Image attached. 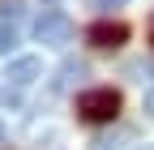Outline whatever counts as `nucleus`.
I'll list each match as a JSON object with an SVG mask.
<instances>
[{
	"label": "nucleus",
	"mask_w": 154,
	"mask_h": 150,
	"mask_svg": "<svg viewBox=\"0 0 154 150\" xmlns=\"http://www.w3.org/2000/svg\"><path fill=\"white\" fill-rule=\"evenodd\" d=\"M77 116L86 124H111L120 116V90H111V86L82 90V95H77Z\"/></svg>",
	"instance_id": "nucleus-1"
},
{
	"label": "nucleus",
	"mask_w": 154,
	"mask_h": 150,
	"mask_svg": "<svg viewBox=\"0 0 154 150\" xmlns=\"http://www.w3.org/2000/svg\"><path fill=\"white\" fill-rule=\"evenodd\" d=\"M34 39L43 43V47H64L69 39H73V17L64 13V9H43L34 17Z\"/></svg>",
	"instance_id": "nucleus-2"
},
{
	"label": "nucleus",
	"mask_w": 154,
	"mask_h": 150,
	"mask_svg": "<svg viewBox=\"0 0 154 150\" xmlns=\"http://www.w3.org/2000/svg\"><path fill=\"white\" fill-rule=\"evenodd\" d=\"M9 99L17 103V95H22L26 86H34L38 77H43V60L38 56H17V60H9Z\"/></svg>",
	"instance_id": "nucleus-3"
},
{
	"label": "nucleus",
	"mask_w": 154,
	"mask_h": 150,
	"mask_svg": "<svg viewBox=\"0 0 154 150\" xmlns=\"http://www.w3.org/2000/svg\"><path fill=\"white\" fill-rule=\"evenodd\" d=\"M86 39H90L94 47H107V52H111V47H120V43L128 39V26H124V22H94Z\"/></svg>",
	"instance_id": "nucleus-4"
},
{
	"label": "nucleus",
	"mask_w": 154,
	"mask_h": 150,
	"mask_svg": "<svg viewBox=\"0 0 154 150\" xmlns=\"http://www.w3.org/2000/svg\"><path fill=\"white\" fill-rule=\"evenodd\" d=\"M86 77V60H64L60 73H56V90H69L73 82H82Z\"/></svg>",
	"instance_id": "nucleus-5"
},
{
	"label": "nucleus",
	"mask_w": 154,
	"mask_h": 150,
	"mask_svg": "<svg viewBox=\"0 0 154 150\" xmlns=\"http://www.w3.org/2000/svg\"><path fill=\"white\" fill-rule=\"evenodd\" d=\"M13 43H17V26L13 22H0V56H9Z\"/></svg>",
	"instance_id": "nucleus-6"
},
{
	"label": "nucleus",
	"mask_w": 154,
	"mask_h": 150,
	"mask_svg": "<svg viewBox=\"0 0 154 150\" xmlns=\"http://www.w3.org/2000/svg\"><path fill=\"white\" fill-rule=\"evenodd\" d=\"M141 111H146V116H154V82L146 86V95H141Z\"/></svg>",
	"instance_id": "nucleus-7"
},
{
	"label": "nucleus",
	"mask_w": 154,
	"mask_h": 150,
	"mask_svg": "<svg viewBox=\"0 0 154 150\" xmlns=\"http://www.w3.org/2000/svg\"><path fill=\"white\" fill-rule=\"evenodd\" d=\"M124 0H94V9H120Z\"/></svg>",
	"instance_id": "nucleus-8"
},
{
	"label": "nucleus",
	"mask_w": 154,
	"mask_h": 150,
	"mask_svg": "<svg viewBox=\"0 0 154 150\" xmlns=\"http://www.w3.org/2000/svg\"><path fill=\"white\" fill-rule=\"evenodd\" d=\"M0 142H5V124H0Z\"/></svg>",
	"instance_id": "nucleus-9"
}]
</instances>
